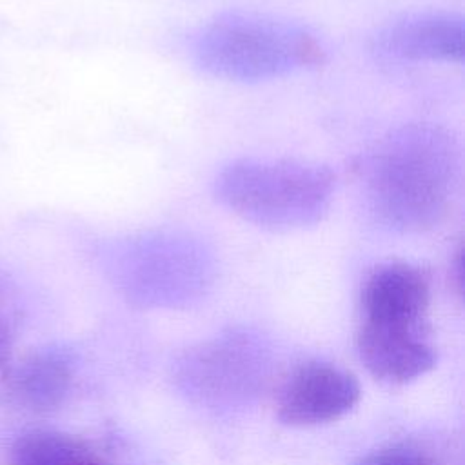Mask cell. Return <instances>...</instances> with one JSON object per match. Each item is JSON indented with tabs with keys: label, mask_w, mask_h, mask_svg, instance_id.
I'll use <instances>...</instances> for the list:
<instances>
[{
	"label": "cell",
	"mask_w": 465,
	"mask_h": 465,
	"mask_svg": "<svg viewBox=\"0 0 465 465\" xmlns=\"http://www.w3.org/2000/svg\"><path fill=\"white\" fill-rule=\"evenodd\" d=\"M376 49L383 56L401 62H461L465 24L454 13H411L380 29Z\"/></svg>",
	"instance_id": "6"
},
{
	"label": "cell",
	"mask_w": 465,
	"mask_h": 465,
	"mask_svg": "<svg viewBox=\"0 0 465 465\" xmlns=\"http://www.w3.org/2000/svg\"><path fill=\"white\" fill-rule=\"evenodd\" d=\"M214 194L229 211L260 227L302 229L329 211L334 174L303 160L242 158L216 174Z\"/></svg>",
	"instance_id": "2"
},
{
	"label": "cell",
	"mask_w": 465,
	"mask_h": 465,
	"mask_svg": "<svg viewBox=\"0 0 465 465\" xmlns=\"http://www.w3.org/2000/svg\"><path fill=\"white\" fill-rule=\"evenodd\" d=\"M358 380L329 363L302 365L285 383L278 418L291 427H312L345 416L360 401Z\"/></svg>",
	"instance_id": "4"
},
{
	"label": "cell",
	"mask_w": 465,
	"mask_h": 465,
	"mask_svg": "<svg viewBox=\"0 0 465 465\" xmlns=\"http://www.w3.org/2000/svg\"><path fill=\"white\" fill-rule=\"evenodd\" d=\"M354 465H432L418 449L409 445H391L361 456Z\"/></svg>",
	"instance_id": "10"
},
{
	"label": "cell",
	"mask_w": 465,
	"mask_h": 465,
	"mask_svg": "<svg viewBox=\"0 0 465 465\" xmlns=\"http://www.w3.org/2000/svg\"><path fill=\"white\" fill-rule=\"evenodd\" d=\"M15 300L11 296V291L0 282V356L7 349V343L11 340L13 325H15Z\"/></svg>",
	"instance_id": "11"
},
{
	"label": "cell",
	"mask_w": 465,
	"mask_h": 465,
	"mask_svg": "<svg viewBox=\"0 0 465 465\" xmlns=\"http://www.w3.org/2000/svg\"><path fill=\"white\" fill-rule=\"evenodd\" d=\"M429 302V280L420 267L405 262L387 263L378 267L363 285L361 323L423 332Z\"/></svg>",
	"instance_id": "5"
},
{
	"label": "cell",
	"mask_w": 465,
	"mask_h": 465,
	"mask_svg": "<svg viewBox=\"0 0 465 465\" xmlns=\"http://www.w3.org/2000/svg\"><path fill=\"white\" fill-rule=\"evenodd\" d=\"M458 171V143L447 129L401 125L376 143L361 167L365 205L387 231H429L447 214Z\"/></svg>",
	"instance_id": "1"
},
{
	"label": "cell",
	"mask_w": 465,
	"mask_h": 465,
	"mask_svg": "<svg viewBox=\"0 0 465 465\" xmlns=\"http://www.w3.org/2000/svg\"><path fill=\"white\" fill-rule=\"evenodd\" d=\"M9 465H105L82 440L56 430H31L11 447Z\"/></svg>",
	"instance_id": "9"
},
{
	"label": "cell",
	"mask_w": 465,
	"mask_h": 465,
	"mask_svg": "<svg viewBox=\"0 0 465 465\" xmlns=\"http://www.w3.org/2000/svg\"><path fill=\"white\" fill-rule=\"evenodd\" d=\"M194 54L207 73L260 82L320 65L325 51L312 33L298 24L256 13H225L198 35Z\"/></svg>",
	"instance_id": "3"
},
{
	"label": "cell",
	"mask_w": 465,
	"mask_h": 465,
	"mask_svg": "<svg viewBox=\"0 0 465 465\" xmlns=\"http://www.w3.org/2000/svg\"><path fill=\"white\" fill-rule=\"evenodd\" d=\"M356 345L367 371L387 383L412 381L436 365V352L423 340L421 332L391 331L361 323Z\"/></svg>",
	"instance_id": "7"
},
{
	"label": "cell",
	"mask_w": 465,
	"mask_h": 465,
	"mask_svg": "<svg viewBox=\"0 0 465 465\" xmlns=\"http://www.w3.org/2000/svg\"><path fill=\"white\" fill-rule=\"evenodd\" d=\"M71 365L56 352H42L22 361L11 376L15 394L35 409L58 405L71 387Z\"/></svg>",
	"instance_id": "8"
}]
</instances>
